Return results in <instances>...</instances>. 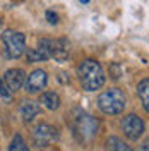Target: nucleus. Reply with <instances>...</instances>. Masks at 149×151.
Segmentation results:
<instances>
[{
	"instance_id": "nucleus-20",
	"label": "nucleus",
	"mask_w": 149,
	"mask_h": 151,
	"mask_svg": "<svg viewBox=\"0 0 149 151\" xmlns=\"http://www.w3.org/2000/svg\"><path fill=\"white\" fill-rule=\"evenodd\" d=\"M79 2H82V4H87V2H89V0H79Z\"/></svg>"
},
{
	"instance_id": "nucleus-15",
	"label": "nucleus",
	"mask_w": 149,
	"mask_h": 151,
	"mask_svg": "<svg viewBox=\"0 0 149 151\" xmlns=\"http://www.w3.org/2000/svg\"><path fill=\"white\" fill-rule=\"evenodd\" d=\"M9 151H29L28 144L24 142L22 136H14V139L10 141V146H9Z\"/></svg>"
},
{
	"instance_id": "nucleus-1",
	"label": "nucleus",
	"mask_w": 149,
	"mask_h": 151,
	"mask_svg": "<svg viewBox=\"0 0 149 151\" xmlns=\"http://www.w3.org/2000/svg\"><path fill=\"white\" fill-rule=\"evenodd\" d=\"M77 74L81 79V84L86 91H96L105 84V72L100 62H96L93 58H86L82 60L77 67Z\"/></svg>"
},
{
	"instance_id": "nucleus-13",
	"label": "nucleus",
	"mask_w": 149,
	"mask_h": 151,
	"mask_svg": "<svg viewBox=\"0 0 149 151\" xmlns=\"http://www.w3.org/2000/svg\"><path fill=\"white\" fill-rule=\"evenodd\" d=\"M137 94H139V100L144 110L149 113V79H142L137 84Z\"/></svg>"
},
{
	"instance_id": "nucleus-11",
	"label": "nucleus",
	"mask_w": 149,
	"mask_h": 151,
	"mask_svg": "<svg viewBox=\"0 0 149 151\" xmlns=\"http://www.w3.org/2000/svg\"><path fill=\"white\" fill-rule=\"evenodd\" d=\"M39 105L36 101H31V100H26V101H22L21 105V108H19V113H21V117H22V120H26V122H31L34 117H36L38 113H39Z\"/></svg>"
},
{
	"instance_id": "nucleus-12",
	"label": "nucleus",
	"mask_w": 149,
	"mask_h": 151,
	"mask_svg": "<svg viewBox=\"0 0 149 151\" xmlns=\"http://www.w3.org/2000/svg\"><path fill=\"white\" fill-rule=\"evenodd\" d=\"M39 101L45 105L48 110H57V108L60 106V96H58L55 91H45V93L41 94Z\"/></svg>"
},
{
	"instance_id": "nucleus-18",
	"label": "nucleus",
	"mask_w": 149,
	"mask_h": 151,
	"mask_svg": "<svg viewBox=\"0 0 149 151\" xmlns=\"http://www.w3.org/2000/svg\"><path fill=\"white\" fill-rule=\"evenodd\" d=\"M113 67H115V72H113V79H118V77H120V69H118V65H117V64H113Z\"/></svg>"
},
{
	"instance_id": "nucleus-8",
	"label": "nucleus",
	"mask_w": 149,
	"mask_h": 151,
	"mask_svg": "<svg viewBox=\"0 0 149 151\" xmlns=\"http://www.w3.org/2000/svg\"><path fill=\"white\" fill-rule=\"evenodd\" d=\"M24 81H26V74H24L22 69H9L5 72V76H4V83H5L7 89L12 94L16 93L17 89H21V86L24 84Z\"/></svg>"
},
{
	"instance_id": "nucleus-7",
	"label": "nucleus",
	"mask_w": 149,
	"mask_h": 151,
	"mask_svg": "<svg viewBox=\"0 0 149 151\" xmlns=\"http://www.w3.org/2000/svg\"><path fill=\"white\" fill-rule=\"evenodd\" d=\"M47 83H48L47 72L41 70V69H36L28 76V79L24 81V86H26V91H29V93H38L47 86Z\"/></svg>"
},
{
	"instance_id": "nucleus-5",
	"label": "nucleus",
	"mask_w": 149,
	"mask_h": 151,
	"mask_svg": "<svg viewBox=\"0 0 149 151\" xmlns=\"http://www.w3.org/2000/svg\"><path fill=\"white\" fill-rule=\"evenodd\" d=\"M57 139H58V131L50 124H39L33 131V142L38 148H47Z\"/></svg>"
},
{
	"instance_id": "nucleus-17",
	"label": "nucleus",
	"mask_w": 149,
	"mask_h": 151,
	"mask_svg": "<svg viewBox=\"0 0 149 151\" xmlns=\"http://www.w3.org/2000/svg\"><path fill=\"white\" fill-rule=\"evenodd\" d=\"M47 21L50 24H57L58 22V16H57L53 10H47Z\"/></svg>"
},
{
	"instance_id": "nucleus-9",
	"label": "nucleus",
	"mask_w": 149,
	"mask_h": 151,
	"mask_svg": "<svg viewBox=\"0 0 149 151\" xmlns=\"http://www.w3.org/2000/svg\"><path fill=\"white\" fill-rule=\"evenodd\" d=\"M48 58H52V53H50V40H47V38L39 40L36 48L28 50L29 62H43V60H48Z\"/></svg>"
},
{
	"instance_id": "nucleus-16",
	"label": "nucleus",
	"mask_w": 149,
	"mask_h": 151,
	"mask_svg": "<svg viewBox=\"0 0 149 151\" xmlns=\"http://www.w3.org/2000/svg\"><path fill=\"white\" fill-rule=\"evenodd\" d=\"M0 96H2L5 101H10V98H12V93L7 89V86H5V83H4V79H0Z\"/></svg>"
},
{
	"instance_id": "nucleus-19",
	"label": "nucleus",
	"mask_w": 149,
	"mask_h": 151,
	"mask_svg": "<svg viewBox=\"0 0 149 151\" xmlns=\"http://www.w3.org/2000/svg\"><path fill=\"white\" fill-rule=\"evenodd\" d=\"M67 74H64V72H62V74H60V81H62V83H67V77H65Z\"/></svg>"
},
{
	"instance_id": "nucleus-3",
	"label": "nucleus",
	"mask_w": 149,
	"mask_h": 151,
	"mask_svg": "<svg viewBox=\"0 0 149 151\" xmlns=\"http://www.w3.org/2000/svg\"><path fill=\"white\" fill-rule=\"evenodd\" d=\"M72 127H74V134L79 137V139H81V141H91L94 136L98 134L100 122L94 119L93 115L81 112L74 119Z\"/></svg>"
},
{
	"instance_id": "nucleus-4",
	"label": "nucleus",
	"mask_w": 149,
	"mask_h": 151,
	"mask_svg": "<svg viewBox=\"0 0 149 151\" xmlns=\"http://www.w3.org/2000/svg\"><path fill=\"white\" fill-rule=\"evenodd\" d=\"M4 48H5V55L9 58H19L26 52V36L17 31H5L2 35Z\"/></svg>"
},
{
	"instance_id": "nucleus-14",
	"label": "nucleus",
	"mask_w": 149,
	"mask_h": 151,
	"mask_svg": "<svg viewBox=\"0 0 149 151\" xmlns=\"http://www.w3.org/2000/svg\"><path fill=\"white\" fill-rule=\"evenodd\" d=\"M106 144H108V151H132L130 148H129V144H125V142L122 141L120 137H117V136H112Z\"/></svg>"
},
{
	"instance_id": "nucleus-6",
	"label": "nucleus",
	"mask_w": 149,
	"mask_h": 151,
	"mask_svg": "<svg viewBox=\"0 0 149 151\" xmlns=\"http://www.w3.org/2000/svg\"><path fill=\"white\" fill-rule=\"evenodd\" d=\"M122 129H123L125 136L129 139L135 141V139H139L140 136H142V132H144V122H142V119H140L139 115L130 113V115H127L122 120Z\"/></svg>"
},
{
	"instance_id": "nucleus-10",
	"label": "nucleus",
	"mask_w": 149,
	"mask_h": 151,
	"mask_svg": "<svg viewBox=\"0 0 149 151\" xmlns=\"http://www.w3.org/2000/svg\"><path fill=\"white\" fill-rule=\"evenodd\" d=\"M69 41L65 38L62 40H50V53H52V58H55L58 62H65L69 58Z\"/></svg>"
},
{
	"instance_id": "nucleus-2",
	"label": "nucleus",
	"mask_w": 149,
	"mask_h": 151,
	"mask_svg": "<svg viewBox=\"0 0 149 151\" xmlns=\"http://www.w3.org/2000/svg\"><path fill=\"white\" fill-rule=\"evenodd\" d=\"M98 106L106 115H118L125 108V94L118 88H110L98 96Z\"/></svg>"
},
{
	"instance_id": "nucleus-21",
	"label": "nucleus",
	"mask_w": 149,
	"mask_h": 151,
	"mask_svg": "<svg viewBox=\"0 0 149 151\" xmlns=\"http://www.w3.org/2000/svg\"><path fill=\"white\" fill-rule=\"evenodd\" d=\"M0 26H2V19H0Z\"/></svg>"
}]
</instances>
